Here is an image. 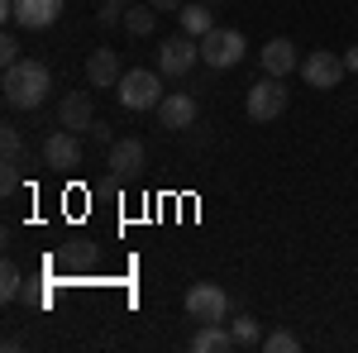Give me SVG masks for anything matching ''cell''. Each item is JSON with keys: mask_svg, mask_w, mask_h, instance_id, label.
<instances>
[{"mask_svg": "<svg viewBox=\"0 0 358 353\" xmlns=\"http://www.w3.org/2000/svg\"><path fill=\"white\" fill-rule=\"evenodd\" d=\"M5 106L10 110H38L48 101V91H53V72L43 67V62H34V57H20L15 67H5Z\"/></svg>", "mask_w": 358, "mask_h": 353, "instance_id": "6da1fadb", "label": "cell"}, {"mask_svg": "<svg viewBox=\"0 0 358 353\" xmlns=\"http://www.w3.org/2000/svg\"><path fill=\"white\" fill-rule=\"evenodd\" d=\"M248 53V43H244V34L239 29H210L206 38H201V62L210 67V72H229V67H239Z\"/></svg>", "mask_w": 358, "mask_h": 353, "instance_id": "7a4b0ae2", "label": "cell"}, {"mask_svg": "<svg viewBox=\"0 0 358 353\" xmlns=\"http://www.w3.org/2000/svg\"><path fill=\"white\" fill-rule=\"evenodd\" d=\"M163 72H148V67H134L120 77V106L124 110H158L163 101Z\"/></svg>", "mask_w": 358, "mask_h": 353, "instance_id": "3957f363", "label": "cell"}, {"mask_svg": "<svg viewBox=\"0 0 358 353\" xmlns=\"http://www.w3.org/2000/svg\"><path fill=\"white\" fill-rule=\"evenodd\" d=\"M344 77H349V62L339 53H330V48H315V53L301 57V82L315 86V91H334Z\"/></svg>", "mask_w": 358, "mask_h": 353, "instance_id": "277c9868", "label": "cell"}, {"mask_svg": "<svg viewBox=\"0 0 358 353\" xmlns=\"http://www.w3.org/2000/svg\"><path fill=\"white\" fill-rule=\"evenodd\" d=\"M244 110H248V120H258V124L277 120V115L287 110V86H282V77H263V82L248 86Z\"/></svg>", "mask_w": 358, "mask_h": 353, "instance_id": "5b68a950", "label": "cell"}, {"mask_svg": "<svg viewBox=\"0 0 358 353\" xmlns=\"http://www.w3.org/2000/svg\"><path fill=\"white\" fill-rule=\"evenodd\" d=\"M187 315H192L196 325H224L229 296H224L220 287H210V282H196L192 291H187Z\"/></svg>", "mask_w": 358, "mask_h": 353, "instance_id": "8992f818", "label": "cell"}, {"mask_svg": "<svg viewBox=\"0 0 358 353\" xmlns=\"http://www.w3.org/2000/svg\"><path fill=\"white\" fill-rule=\"evenodd\" d=\"M196 62H201V38H192V34H177L158 48V72L163 77H187Z\"/></svg>", "mask_w": 358, "mask_h": 353, "instance_id": "52a82bcc", "label": "cell"}, {"mask_svg": "<svg viewBox=\"0 0 358 353\" xmlns=\"http://www.w3.org/2000/svg\"><path fill=\"white\" fill-rule=\"evenodd\" d=\"M153 115H158V124H163V129L182 134V129H192V124H196V101L187 96V91H167Z\"/></svg>", "mask_w": 358, "mask_h": 353, "instance_id": "ba28073f", "label": "cell"}, {"mask_svg": "<svg viewBox=\"0 0 358 353\" xmlns=\"http://www.w3.org/2000/svg\"><path fill=\"white\" fill-rule=\"evenodd\" d=\"M43 163L53 167V172H72V167H82V143L72 129H57V134L43 138Z\"/></svg>", "mask_w": 358, "mask_h": 353, "instance_id": "9c48e42d", "label": "cell"}, {"mask_svg": "<svg viewBox=\"0 0 358 353\" xmlns=\"http://www.w3.org/2000/svg\"><path fill=\"white\" fill-rule=\"evenodd\" d=\"M57 124H62V129H72V134L91 129V124H96L91 91H67V96H62V106H57Z\"/></svg>", "mask_w": 358, "mask_h": 353, "instance_id": "30bf717a", "label": "cell"}, {"mask_svg": "<svg viewBox=\"0 0 358 353\" xmlns=\"http://www.w3.org/2000/svg\"><path fill=\"white\" fill-rule=\"evenodd\" d=\"M120 53L115 48H96V53L86 57V82L96 86V91H110V86H120Z\"/></svg>", "mask_w": 358, "mask_h": 353, "instance_id": "8fae6325", "label": "cell"}, {"mask_svg": "<svg viewBox=\"0 0 358 353\" xmlns=\"http://www.w3.org/2000/svg\"><path fill=\"white\" fill-rule=\"evenodd\" d=\"M106 167H110L115 177H134L138 167H143V138H115L110 153H106Z\"/></svg>", "mask_w": 358, "mask_h": 353, "instance_id": "7c38bea8", "label": "cell"}, {"mask_svg": "<svg viewBox=\"0 0 358 353\" xmlns=\"http://www.w3.org/2000/svg\"><path fill=\"white\" fill-rule=\"evenodd\" d=\"M62 15V0H15V24L24 29H48Z\"/></svg>", "mask_w": 358, "mask_h": 353, "instance_id": "4fadbf2b", "label": "cell"}, {"mask_svg": "<svg viewBox=\"0 0 358 353\" xmlns=\"http://www.w3.org/2000/svg\"><path fill=\"white\" fill-rule=\"evenodd\" d=\"M258 62H263L268 77H287V72H296V48H292L287 38H268V43L258 48Z\"/></svg>", "mask_w": 358, "mask_h": 353, "instance_id": "5bb4252c", "label": "cell"}, {"mask_svg": "<svg viewBox=\"0 0 358 353\" xmlns=\"http://www.w3.org/2000/svg\"><path fill=\"white\" fill-rule=\"evenodd\" d=\"M192 353H229V349H239L234 344V329H224V325H201L192 334V344H187Z\"/></svg>", "mask_w": 358, "mask_h": 353, "instance_id": "9a60e30c", "label": "cell"}, {"mask_svg": "<svg viewBox=\"0 0 358 353\" xmlns=\"http://www.w3.org/2000/svg\"><path fill=\"white\" fill-rule=\"evenodd\" d=\"M177 20H182V34H192V38H206V34L215 29V20H210V0H187Z\"/></svg>", "mask_w": 358, "mask_h": 353, "instance_id": "2e32d148", "label": "cell"}, {"mask_svg": "<svg viewBox=\"0 0 358 353\" xmlns=\"http://www.w3.org/2000/svg\"><path fill=\"white\" fill-rule=\"evenodd\" d=\"M153 29H158V10L153 5H129L124 10V34L129 38H148Z\"/></svg>", "mask_w": 358, "mask_h": 353, "instance_id": "e0dca14e", "label": "cell"}, {"mask_svg": "<svg viewBox=\"0 0 358 353\" xmlns=\"http://www.w3.org/2000/svg\"><path fill=\"white\" fill-rule=\"evenodd\" d=\"M229 329H234V344H239V349H263V329H258L253 315H239Z\"/></svg>", "mask_w": 358, "mask_h": 353, "instance_id": "ac0fdd59", "label": "cell"}, {"mask_svg": "<svg viewBox=\"0 0 358 353\" xmlns=\"http://www.w3.org/2000/svg\"><path fill=\"white\" fill-rule=\"evenodd\" d=\"M20 291H24V277H20V268L5 258V263H0V301H15Z\"/></svg>", "mask_w": 358, "mask_h": 353, "instance_id": "d6986e66", "label": "cell"}, {"mask_svg": "<svg viewBox=\"0 0 358 353\" xmlns=\"http://www.w3.org/2000/svg\"><path fill=\"white\" fill-rule=\"evenodd\" d=\"M301 349V339L292 334V329H273V334H263V353H296Z\"/></svg>", "mask_w": 358, "mask_h": 353, "instance_id": "ffe728a7", "label": "cell"}, {"mask_svg": "<svg viewBox=\"0 0 358 353\" xmlns=\"http://www.w3.org/2000/svg\"><path fill=\"white\" fill-rule=\"evenodd\" d=\"M0 148H5V158H24V138H20V129L15 124H0Z\"/></svg>", "mask_w": 358, "mask_h": 353, "instance_id": "44dd1931", "label": "cell"}, {"mask_svg": "<svg viewBox=\"0 0 358 353\" xmlns=\"http://www.w3.org/2000/svg\"><path fill=\"white\" fill-rule=\"evenodd\" d=\"M124 10H129V0H106L96 20H101L106 29H115V24H124Z\"/></svg>", "mask_w": 358, "mask_h": 353, "instance_id": "7402d4cb", "label": "cell"}, {"mask_svg": "<svg viewBox=\"0 0 358 353\" xmlns=\"http://www.w3.org/2000/svg\"><path fill=\"white\" fill-rule=\"evenodd\" d=\"M0 62H5V67H15V62H20V38H15V34H5V38H0Z\"/></svg>", "mask_w": 358, "mask_h": 353, "instance_id": "603a6c76", "label": "cell"}, {"mask_svg": "<svg viewBox=\"0 0 358 353\" xmlns=\"http://www.w3.org/2000/svg\"><path fill=\"white\" fill-rule=\"evenodd\" d=\"M15 187H20V163H15V158H5V172H0V191L10 196Z\"/></svg>", "mask_w": 358, "mask_h": 353, "instance_id": "cb8c5ba5", "label": "cell"}, {"mask_svg": "<svg viewBox=\"0 0 358 353\" xmlns=\"http://www.w3.org/2000/svg\"><path fill=\"white\" fill-rule=\"evenodd\" d=\"M91 138H96L101 148H110V143H115V129H110V124H101V120H96V124H91Z\"/></svg>", "mask_w": 358, "mask_h": 353, "instance_id": "d4e9b609", "label": "cell"}, {"mask_svg": "<svg viewBox=\"0 0 358 353\" xmlns=\"http://www.w3.org/2000/svg\"><path fill=\"white\" fill-rule=\"evenodd\" d=\"M0 20H5V24H15V0H0Z\"/></svg>", "mask_w": 358, "mask_h": 353, "instance_id": "484cf974", "label": "cell"}, {"mask_svg": "<svg viewBox=\"0 0 358 353\" xmlns=\"http://www.w3.org/2000/svg\"><path fill=\"white\" fill-rule=\"evenodd\" d=\"M148 5H153V10H182L187 0H148Z\"/></svg>", "mask_w": 358, "mask_h": 353, "instance_id": "4316f807", "label": "cell"}, {"mask_svg": "<svg viewBox=\"0 0 358 353\" xmlns=\"http://www.w3.org/2000/svg\"><path fill=\"white\" fill-rule=\"evenodd\" d=\"M344 62H349V72H358V43L349 48V53H344Z\"/></svg>", "mask_w": 358, "mask_h": 353, "instance_id": "83f0119b", "label": "cell"}, {"mask_svg": "<svg viewBox=\"0 0 358 353\" xmlns=\"http://www.w3.org/2000/svg\"><path fill=\"white\" fill-rule=\"evenodd\" d=\"M210 5H215V0H210Z\"/></svg>", "mask_w": 358, "mask_h": 353, "instance_id": "f1b7e54d", "label": "cell"}]
</instances>
